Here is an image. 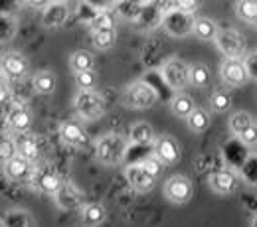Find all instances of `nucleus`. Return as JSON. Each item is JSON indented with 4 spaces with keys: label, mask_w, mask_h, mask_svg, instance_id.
<instances>
[{
    "label": "nucleus",
    "mask_w": 257,
    "mask_h": 227,
    "mask_svg": "<svg viewBox=\"0 0 257 227\" xmlns=\"http://www.w3.org/2000/svg\"><path fill=\"white\" fill-rule=\"evenodd\" d=\"M239 138H241V142H243V144H247V146H255L257 144V125L255 123L245 130V132H241V134H239Z\"/></svg>",
    "instance_id": "nucleus-37"
},
{
    "label": "nucleus",
    "mask_w": 257,
    "mask_h": 227,
    "mask_svg": "<svg viewBox=\"0 0 257 227\" xmlns=\"http://www.w3.org/2000/svg\"><path fill=\"white\" fill-rule=\"evenodd\" d=\"M6 97H8V91H6V87H4V85H0V105L6 101Z\"/></svg>",
    "instance_id": "nucleus-38"
},
{
    "label": "nucleus",
    "mask_w": 257,
    "mask_h": 227,
    "mask_svg": "<svg viewBox=\"0 0 257 227\" xmlns=\"http://www.w3.org/2000/svg\"><path fill=\"white\" fill-rule=\"evenodd\" d=\"M0 227H4V221H2V217H0Z\"/></svg>",
    "instance_id": "nucleus-40"
},
{
    "label": "nucleus",
    "mask_w": 257,
    "mask_h": 227,
    "mask_svg": "<svg viewBox=\"0 0 257 227\" xmlns=\"http://www.w3.org/2000/svg\"><path fill=\"white\" fill-rule=\"evenodd\" d=\"M2 69L10 77H24L26 71H28V60L22 54H16V52L6 54L2 58Z\"/></svg>",
    "instance_id": "nucleus-16"
},
{
    "label": "nucleus",
    "mask_w": 257,
    "mask_h": 227,
    "mask_svg": "<svg viewBox=\"0 0 257 227\" xmlns=\"http://www.w3.org/2000/svg\"><path fill=\"white\" fill-rule=\"evenodd\" d=\"M186 123H188V129L194 130V132H204L210 127V117H208V113L204 109L196 107L190 113V117L186 119Z\"/></svg>",
    "instance_id": "nucleus-27"
},
{
    "label": "nucleus",
    "mask_w": 257,
    "mask_h": 227,
    "mask_svg": "<svg viewBox=\"0 0 257 227\" xmlns=\"http://www.w3.org/2000/svg\"><path fill=\"white\" fill-rule=\"evenodd\" d=\"M75 85L79 87V91H93V87L97 85L95 71H93V69H89V71L75 73Z\"/></svg>",
    "instance_id": "nucleus-33"
},
{
    "label": "nucleus",
    "mask_w": 257,
    "mask_h": 227,
    "mask_svg": "<svg viewBox=\"0 0 257 227\" xmlns=\"http://www.w3.org/2000/svg\"><path fill=\"white\" fill-rule=\"evenodd\" d=\"M91 28L93 32L95 30H115V22H113V16L109 12H99L95 18L91 20Z\"/></svg>",
    "instance_id": "nucleus-35"
},
{
    "label": "nucleus",
    "mask_w": 257,
    "mask_h": 227,
    "mask_svg": "<svg viewBox=\"0 0 257 227\" xmlns=\"http://www.w3.org/2000/svg\"><path fill=\"white\" fill-rule=\"evenodd\" d=\"M220 73H222V79L231 87H239L249 79L245 62H241V60H225L224 64L220 65Z\"/></svg>",
    "instance_id": "nucleus-9"
},
{
    "label": "nucleus",
    "mask_w": 257,
    "mask_h": 227,
    "mask_svg": "<svg viewBox=\"0 0 257 227\" xmlns=\"http://www.w3.org/2000/svg\"><path fill=\"white\" fill-rule=\"evenodd\" d=\"M194 186L186 176H172L164 184V195L170 203H188L192 199Z\"/></svg>",
    "instance_id": "nucleus-6"
},
{
    "label": "nucleus",
    "mask_w": 257,
    "mask_h": 227,
    "mask_svg": "<svg viewBox=\"0 0 257 227\" xmlns=\"http://www.w3.org/2000/svg\"><path fill=\"white\" fill-rule=\"evenodd\" d=\"M4 227H36V219L28 209H22V207H12L4 213L2 217Z\"/></svg>",
    "instance_id": "nucleus-17"
},
{
    "label": "nucleus",
    "mask_w": 257,
    "mask_h": 227,
    "mask_svg": "<svg viewBox=\"0 0 257 227\" xmlns=\"http://www.w3.org/2000/svg\"><path fill=\"white\" fill-rule=\"evenodd\" d=\"M30 182H32L34 186L40 190V192H44V194H50V195H56V192L62 188V180H60V176L50 168V166H34V172L32 176H30Z\"/></svg>",
    "instance_id": "nucleus-7"
},
{
    "label": "nucleus",
    "mask_w": 257,
    "mask_h": 227,
    "mask_svg": "<svg viewBox=\"0 0 257 227\" xmlns=\"http://www.w3.org/2000/svg\"><path fill=\"white\" fill-rule=\"evenodd\" d=\"M34 172V166L32 162H28L26 158L22 156H14L12 160L4 162V174L14 180V182H20V180H30Z\"/></svg>",
    "instance_id": "nucleus-14"
},
{
    "label": "nucleus",
    "mask_w": 257,
    "mask_h": 227,
    "mask_svg": "<svg viewBox=\"0 0 257 227\" xmlns=\"http://www.w3.org/2000/svg\"><path fill=\"white\" fill-rule=\"evenodd\" d=\"M69 12H67V6L62 2H56V4H50L44 14H42V26L46 28H60L64 26L65 20H67Z\"/></svg>",
    "instance_id": "nucleus-15"
},
{
    "label": "nucleus",
    "mask_w": 257,
    "mask_h": 227,
    "mask_svg": "<svg viewBox=\"0 0 257 227\" xmlns=\"http://www.w3.org/2000/svg\"><path fill=\"white\" fill-rule=\"evenodd\" d=\"M6 121H8L10 129H14L18 134L26 132V130L32 127V115H30V111H28L26 107H14V109L8 113Z\"/></svg>",
    "instance_id": "nucleus-18"
},
{
    "label": "nucleus",
    "mask_w": 257,
    "mask_h": 227,
    "mask_svg": "<svg viewBox=\"0 0 257 227\" xmlns=\"http://www.w3.org/2000/svg\"><path fill=\"white\" fill-rule=\"evenodd\" d=\"M237 16L249 24H257V2L245 0L237 4Z\"/></svg>",
    "instance_id": "nucleus-32"
},
{
    "label": "nucleus",
    "mask_w": 257,
    "mask_h": 227,
    "mask_svg": "<svg viewBox=\"0 0 257 227\" xmlns=\"http://www.w3.org/2000/svg\"><path fill=\"white\" fill-rule=\"evenodd\" d=\"M155 156H157L162 164L178 162V158H180L178 142H176L170 134H161V136L155 140Z\"/></svg>",
    "instance_id": "nucleus-11"
},
{
    "label": "nucleus",
    "mask_w": 257,
    "mask_h": 227,
    "mask_svg": "<svg viewBox=\"0 0 257 227\" xmlns=\"http://www.w3.org/2000/svg\"><path fill=\"white\" fill-rule=\"evenodd\" d=\"M91 40L97 50H109L117 42V30H95L91 34Z\"/></svg>",
    "instance_id": "nucleus-28"
},
{
    "label": "nucleus",
    "mask_w": 257,
    "mask_h": 227,
    "mask_svg": "<svg viewBox=\"0 0 257 227\" xmlns=\"http://www.w3.org/2000/svg\"><path fill=\"white\" fill-rule=\"evenodd\" d=\"M251 227H257V213L253 215V219H251Z\"/></svg>",
    "instance_id": "nucleus-39"
},
{
    "label": "nucleus",
    "mask_w": 257,
    "mask_h": 227,
    "mask_svg": "<svg viewBox=\"0 0 257 227\" xmlns=\"http://www.w3.org/2000/svg\"><path fill=\"white\" fill-rule=\"evenodd\" d=\"M14 156H18V150H16V142L8 136H0V162H8L12 160Z\"/></svg>",
    "instance_id": "nucleus-34"
},
{
    "label": "nucleus",
    "mask_w": 257,
    "mask_h": 227,
    "mask_svg": "<svg viewBox=\"0 0 257 227\" xmlns=\"http://www.w3.org/2000/svg\"><path fill=\"white\" fill-rule=\"evenodd\" d=\"M218 32H220V30H218V24H216L214 20H210V18H198V20L194 22L192 34L198 40H202V42L216 40Z\"/></svg>",
    "instance_id": "nucleus-22"
},
{
    "label": "nucleus",
    "mask_w": 257,
    "mask_h": 227,
    "mask_svg": "<svg viewBox=\"0 0 257 227\" xmlns=\"http://www.w3.org/2000/svg\"><path fill=\"white\" fill-rule=\"evenodd\" d=\"M208 184L216 194H233L237 188V178L231 170H216L208 176Z\"/></svg>",
    "instance_id": "nucleus-13"
},
{
    "label": "nucleus",
    "mask_w": 257,
    "mask_h": 227,
    "mask_svg": "<svg viewBox=\"0 0 257 227\" xmlns=\"http://www.w3.org/2000/svg\"><path fill=\"white\" fill-rule=\"evenodd\" d=\"M60 136L64 142L71 144V146H85L87 144V132L77 123H64L60 127Z\"/></svg>",
    "instance_id": "nucleus-20"
},
{
    "label": "nucleus",
    "mask_w": 257,
    "mask_h": 227,
    "mask_svg": "<svg viewBox=\"0 0 257 227\" xmlns=\"http://www.w3.org/2000/svg\"><path fill=\"white\" fill-rule=\"evenodd\" d=\"M170 109H172V113H174L176 117L188 119L190 113L196 109V105H194V99L190 97V95H186V93H176V95L172 97V101H170Z\"/></svg>",
    "instance_id": "nucleus-23"
},
{
    "label": "nucleus",
    "mask_w": 257,
    "mask_h": 227,
    "mask_svg": "<svg viewBox=\"0 0 257 227\" xmlns=\"http://www.w3.org/2000/svg\"><path fill=\"white\" fill-rule=\"evenodd\" d=\"M125 176H127V182L131 184V188L141 192V194L151 192L157 184V178H153L141 164H131L125 170Z\"/></svg>",
    "instance_id": "nucleus-10"
},
{
    "label": "nucleus",
    "mask_w": 257,
    "mask_h": 227,
    "mask_svg": "<svg viewBox=\"0 0 257 227\" xmlns=\"http://www.w3.org/2000/svg\"><path fill=\"white\" fill-rule=\"evenodd\" d=\"M216 44L227 60H239L245 52V38L235 30H220L216 36Z\"/></svg>",
    "instance_id": "nucleus-5"
},
{
    "label": "nucleus",
    "mask_w": 257,
    "mask_h": 227,
    "mask_svg": "<svg viewBox=\"0 0 257 227\" xmlns=\"http://www.w3.org/2000/svg\"><path fill=\"white\" fill-rule=\"evenodd\" d=\"M14 142H16L18 156L26 158L28 162H34V160L38 158V154H40V146H38V140L34 138L32 134L22 132V134H18V138H16Z\"/></svg>",
    "instance_id": "nucleus-19"
},
{
    "label": "nucleus",
    "mask_w": 257,
    "mask_h": 227,
    "mask_svg": "<svg viewBox=\"0 0 257 227\" xmlns=\"http://www.w3.org/2000/svg\"><path fill=\"white\" fill-rule=\"evenodd\" d=\"M127 146H128V140L123 134L109 132V134H103L97 140L95 154L97 158H99V162L107 164V166H115V164H119L125 158Z\"/></svg>",
    "instance_id": "nucleus-1"
},
{
    "label": "nucleus",
    "mask_w": 257,
    "mask_h": 227,
    "mask_svg": "<svg viewBox=\"0 0 257 227\" xmlns=\"http://www.w3.org/2000/svg\"><path fill=\"white\" fill-rule=\"evenodd\" d=\"M188 79H190V83L196 85V87H206L210 83V69L204 64L192 65L190 71H188Z\"/></svg>",
    "instance_id": "nucleus-30"
},
{
    "label": "nucleus",
    "mask_w": 257,
    "mask_h": 227,
    "mask_svg": "<svg viewBox=\"0 0 257 227\" xmlns=\"http://www.w3.org/2000/svg\"><path fill=\"white\" fill-rule=\"evenodd\" d=\"M85 194L75 186V184H62V188L56 192V203L60 209H75L83 205Z\"/></svg>",
    "instance_id": "nucleus-12"
},
{
    "label": "nucleus",
    "mask_w": 257,
    "mask_h": 227,
    "mask_svg": "<svg viewBox=\"0 0 257 227\" xmlns=\"http://www.w3.org/2000/svg\"><path fill=\"white\" fill-rule=\"evenodd\" d=\"M251 125H253V119H251L249 113H245V111L233 113L231 119H229V130H231L233 134H237V136H239L241 132H245Z\"/></svg>",
    "instance_id": "nucleus-29"
},
{
    "label": "nucleus",
    "mask_w": 257,
    "mask_h": 227,
    "mask_svg": "<svg viewBox=\"0 0 257 227\" xmlns=\"http://www.w3.org/2000/svg\"><path fill=\"white\" fill-rule=\"evenodd\" d=\"M93 64H95V60H93V56H91L87 50H79V52L71 54V58H69V67H71L75 73L93 69Z\"/></svg>",
    "instance_id": "nucleus-26"
},
{
    "label": "nucleus",
    "mask_w": 257,
    "mask_h": 227,
    "mask_svg": "<svg viewBox=\"0 0 257 227\" xmlns=\"http://www.w3.org/2000/svg\"><path fill=\"white\" fill-rule=\"evenodd\" d=\"M107 217V209L103 203H85L81 209V223L85 227L101 225Z\"/></svg>",
    "instance_id": "nucleus-21"
},
{
    "label": "nucleus",
    "mask_w": 257,
    "mask_h": 227,
    "mask_svg": "<svg viewBox=\"0 0 257 227\" xmlns=\"http://www.w3.org/2000/svg\"><path fill=\"white\" fill-rule=\"evenodd\" d=\"M34 89L40 95H52L56 91V75L52 71H38L34 77Z\"/></svg>",
    "instance_id": "nucleus-25"
},
{
    "label": "nucleus",
    "mask_w": 257,
    "mask_h": 227,
    "mask_svg": "<svg viewBox=\"0 0 257 227\" xmlns=\"http://www.w3.org/2000/svg\"><path fill=\"white\" fill-rule=\"evenodd\" d=\"M155 138V130L149 123H135L128 130V140L133 144H149Z\"/></svg>",
    "instance_id": "nucleus-24"
},
{
    "label": "nucleus",
    "mask_w": 257,
    "mask_h": 227,
    "mask_svg": "<svg viewBox=\"0 0 257 227\" xmlns=\"http://www.w3.org/2000/svg\"><path fill=\"white\" fill-rule=\"evenodd\" d=\"M157 91L153 85L145 83V81H137L128 87L123 95V103L128 109H137V111H143V109H151L155 103H157Z\"/></svg>",
    "instance_id": "nucleus-2"
},
{
    "label": "nucleus",
    "mask_w": 257,
    "mask_h": 227,
    "mask_svg": "<svg viewBox=\"0 0 257 227\" xmlns=\"http://www.w3.org/2000/svg\"><path fill=\"white\" fill-rule=\"evenodd\" d=\"M194 16L192 10H184V8H178V10H166L164 16H162V26L166 28V32L170 36H186V34L192 32L194 28Z\"/></svg>",
    "instance_id": "nucleus-4"
},
{
    "label": "nucleus",
    "mask_w": 257,
    "mask_h": 227,
    "mask_svg": "<svg viewBox=\"0 0 257 227\" xmlns=\"http://www.w3.org/2000/svg\"><path fill=\"white\" fill-rule=\"evenodd\" d=\"M231 107V97L225 91H214L210 97V109L216 113H225Z\"/></svg>",
    "instance_id": "nucleus-31"
},
{
    "label": "nucleus",
    "mask_w": 257,
    "mask_h": 227,
    "mask_svg": "<svg viewBox=\"0 0 257 227\" xmlns=\"http://www.w3.org/2000/svg\"><path fill=\"white\" fill-rule=\"evenodd\" d=\"M141 166L153 176V178H157L159 174H161V168H162V162L159 158H147L145 162H141Z\"/></svg>",
    "instance_id": "nucleus-36"
},
{
    "label": "nucleus",
    "mask_w": 257,
    "mask_h": 227,
    "mask_svg": "<svg viewBox=\"0 0 257 227\" xmlns=\"http://www.w3.org/2000/svg\"><path fill=\"white\" fill-rule=\"evenodd\" d=\"M73 107L83 121H97L105 113V101L97 91H79L73 99Z\"/></svg>",
    "instance_id": "nucleus-3"
},
{
    "label": "nucleus",
    "mask_w": 257,
    "mask_h": 227,
    "mask_svg": "<svg viewBox=\"0 0 257 227\" xmlns=\"http://www.w3.org/2000/svg\"><path fill=\"white\" fill-rule=\"evenodd\" d=\"M188 71H190V67L184 64V62H180V60H168L166 64L162 65V79H164V83L170 89L178 91L186 83H190Z\"/></svg>",
    "instance_id": "nucleus-8"
}]
</instances>
